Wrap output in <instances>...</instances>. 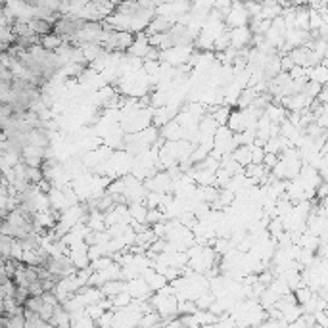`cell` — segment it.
Masks as SVG:
<instances>
[{
  "mask_svg": "<svg viewBox=\"0 0 328 328\" xmlns=\"http://www.w3.org/2000/svg\"><path fill=\"white\" fill-rule=\"evenodd\" d=\"M40 48L48 50V52H56L62 44H64V40L60 39L58 35H54V33H50V35H44V37H40Z\"/></svg>",
  "mask_w": 328,
  "mask_h": 328,
  "instance_id": "6da1fadb",
  "label": "cell"
},
{
  "mask_svg": "<svg viewBox=\"0 0 328 328\" xmlns=\"http://www.w3.org/2000/svg\"><path fill=\"white\" fill-rule=\"evenodd\" d=\"M14 242L10 236H4V234H0V257H4V259H10V251H12V246H14Z\"/></svg>",
  "mask_w": 328,
  "mask_h": 328,
  "instance_id": "7a4b0ae2",
  "label": "cell"
},
{
  "mask_svg": "<svg viewBox=\"0 0 328 328\" xmlns=\"http://www.w3.org/2000/svg\"><path fill=\"white\" fill-rule=\"evenodd\" d=\"M42 305H44V304H42V297H40V296H29V297H27V301L23 304V307L39 315V311L42 309Z\"/></svg>",
  "mask_w": 328,
  "mask_h": 328,
  "instance_id": "3957f363",
  "label": "cell"
},
{
  "mask_svg": "<svg viewBox=\"0 0 328 328\" xmlns=\"http://www.w3.org/2000/svg\"><path fill=\"white\" fill-rule=\"evenodd\" d=\"M54 309H56V307H52V305H42V309L39 311V319L42 320V322H50L52 315H54Z\"/></svg>",
  "mask_w": 328,
  "mask_h": 328,
  "instance_id": "277c9868",
  "label": "cell"
},
{
  "mask_svg": "<svg viewBox=\"0 0 328 328\" xmlns=\"http://www.w3.org/2000/svg\"><path fill=\"white\" fill-rule=\"evenodd\" d=\"M8 328H25L23 313H21V315H12V317H8Z\"/></svg>",
  "mask_w": 328,
  "mask_h": 328,
  "instance_id": "5b68a950",
  "label": "cell"
},
{
  "mask_svg": "<svg viewBox=\"0 0 328 328\" xmlns=\"http://www.w3.org/2000/svg\"><path fill=\"white\" fill-rule=\"evenodd\" d=\"M42 304L44 305H52V307H58L60 301H58V297L54 296V292H42Z\"/></svg>",
  "mask_w": 328,
  "mask_h": 328,
  "instance_id": "8992f818",
  "label": "cell"
},
{
  "mask_svg": "<svg viewBox=\"0 0 328 328\" xmlns=\"http://www.w3.org/2000/svg\"><path fill=\"white\" fill-rule=\"evenodd\" d=\"M40 328H54V324H50V322H42V326Z\"/></svg>",
  "mask_w": 328,
  "mask_h": 328,
  "instance_id": "52a82bcc",
  "label": "cell"
}]
</instances>
